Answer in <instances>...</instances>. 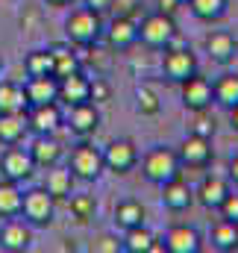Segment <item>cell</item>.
<instances>
[{"mask_svg": "<svg viewBox=\"0 0 238 253\" xmlns=\"http://www.w3.org/2000/svg\"><path fill=\"white\" fill-rule=\"evenodd\" d=\"M109 97H112L109 83H106L103 77H94V80H91V103H106Z\"/></svg>", "mask_w": 238, "mask_h": 253, "instance_id": "36", "label": "cell"}, {"mask_svg": "<svg viewBox=\"0 0 238 253\" xmlns=\"http://www.w3.org/2000/svg\"><path fill=\"white\" fill-rule=\"evenodd\" d=\"M177 3H188V0H177Z\"/></svg>", "mask_w": 238, "mask_h": 253, "instance_id": "45", "label": "cell"}, {"mask_svg": "<svg viewBox=\"0 0 238 253\" xmlns=\"http://www.w3.org/2000/svg\"><path fill=\"white\" fill-rule=\"evenodd\" d=\"M68 168H71V174H74L77 180L91 183V180H97V177L103 174V168H106L103 150H97L91 141H79V144H74V150H71V156H68Z\"/></svg>", "mask_w": 238, "mask_h": 253, "instance_id": "4", "label": "cell"}, {"mask_svg": "<svg viewBox=\"0 0 238 253\" xmlns=\"http://www.w3.org/2000/svg\"><path fill=\"white\" fill-rule=\"evenodd\" d=\"M33 171H36V162H33L30 150H24L18 144H9L3 150V156H0V174H3V180L24 183V180L33 177Z\"/></svg>", "mask_w": 238, "mask_h": 253, "instance_id": "9", "label": "cell"}, {"mask_svg": "<svg viewBox=\"0 0 238 253\" xmlns=\"http://www.w3.org/2000/svg\"><path fill=\"white\" fill-rule=\"evenodd\" d=\"M103 162H106V168L115 171V174H129V171L138 165V147H135L129 138H115V141L106 144Z\"/></svg>", "mask_w": 238, "mask_h": 253, "instance_id": "12", "label": "cell"}, {"mask_svg": "<svg viewBox=\"0 0 238 253\" xmlns=\"http://www.w3.org/2000/svg\"><path fill=\"white\" fill-rule=\"evenodd\" d=\"M50 53H53V74L56 77H68V74L79 71V56L71 50V44H53Z\"/></svg>", "mask_w": 238, "mask_h": 253, "instance_id": "31", "label": "cell"}, {"mask_svg": "<svg viewBox=\"0 0 238 253\" xmlns=\"http://www.w3.org/2000/svg\"><path fill=\"white\" fill-rule=\"evenodd\" d=\"M179 94H182V106L188 112H206L212 103H215V88H212V80L200 77V74H191L179 83Z\"/></svg>", "mask_w": 238, "mask_h": 253, "instance_id": "8", "label": "cell"}, {"mask_svg": "<svg viewBox=\"0 0 238 253\" xmlns=\"http://www.w3.org/2000/svg\"><path fill=\"white\" fill-rule=\"evenodd\" d=\"M138 3L141 0H112V9H118V15H129L132 18V12L138 9Z\"/></svg>", "mask_w": 238, "mask_h": 253, "instance_id": "39", "label": "cell"}, {"mask_svg": "<svg viewBox=\"0 0 238 253\" xmlns=\"http://www.w3.org/2000/svg\"><path fill=\"white\" fill-rule=\"evenodd\" d=\"M138 39L147 44V47H168L174 39H177V24H174V15H165V12H153L147 18H141L138 24Z\"/></svg>", "mask_w": 238, "mask_h": 253, "instance_id": "5", "label": "cell"}, {"mask_svg": "<svg viewBox=\"0 0 238 253\" xmlns=\"http://www.w3.org/2000/svg\"><path fill=\"white\" fill-rule=\"evenodd\" d=\"M188 9L197 21H221L230 9V0H188Z\"/></svg>", "mask_w": 238, "mask_h": 253, "instance_id": "29", "label": "cell"}, {"mask_svg": "<svg viewBox=\"0 0 238 253\" xmlns=\"http://www.w3.org/2000/svg\"><path fill=\"white\" fill-rule=\"evenodd\" d=\"M209 242L215 251H238V224L236 221H227V218H218L212 224V233H209Z\"/></svg>", "mask_w": 238, "mask_h": 253, "instance_id": "24", "label": "cell"}, {"mask_svg": "<svg viewBox=\"0 0 238 253\" xmlns=\"http://www.w3.org/2000/svg\"><path fill=\"white\" fill-rule=\"evenodd\" d=\"M62 126H65V112H62V103H39V106H30L27 109V129L33 135H56Z\"/></svg>", "mask_w": 238, "mask_h": 253, "instance_id": "7", "label": "cell"}, {"mask_svg": "<svg viewBox=\"0 0 238 253\" xmlns=\"http://www.w3.org/2000/svg\"><path fill=\"white\" fill-rule=\"evenodd\" d=\"M27 109H30V100H27L24 85L0 80V112L3 115H27Z\"/></svg>", "mask_w": 238, "mask_h": 253, "instance_id": "22", "label": "cell"}, {"mask_svg": "<svg viewBox=\"0 0 238 253\" xmlns=\"http://www.w3.org/2000/svg\"><path fill=\"white\" fill-rule=\"evenodd\" d=\"M91 100V77L82 71H74L68 77H59V103L62 106H77Z\"/></svg>", "mask_w": 238, "mask_h": 253, "instance_id": "14", "label": "cell"}, {"mask_svg": "<svg viewBox=\"0 0 238 253\" xmlns=\"http://www.w3.org/2000/svg\"><path fill=\"white\" fill-rule=\"evenodd\" d=\"M165 251L168 253H200L203 251L200 233L194 227H188V224H174L165 233Z\"/></svg>", "mask_w": 238, "mask_h": 253, "instance_id": "17", "label": "cell"}, {"mask_svg": "<svg viewBox=\"0 0 238 253\" xmlns=\"http://www.w3.org/2000/svg\"><path fill=\"white\" fill-rule=\"evenodd\" d=\"M68 200H71V215L77 218V224H88L97 215V200L91 194H74Z\"/></svg>", "mask_w": 238, "mask_h": 253, "instance_id": "33", "label": "cell"}, {"mask_svg": "<svg viewBox=\"0 0 238 253\" xmlns=\"http://www.w3.org/2000/svg\"><path fill=\"white\" fill-rule=\"evenodd\" d=\"M103 36H106L109 50H126V47H132L138 42V24L129 15H118L109 24V30H103Z\"/></svg>", "mask_w": 238, "mask_h": 253, "instance_id": "16", "label": "cell"}, {"mask_svg": "<svg viewBox=\"0 0 238 253\" xmlns=\"http://www.w3.org/2000/svg\"><path fill=\"white\" fill-rule=\"evenodd\" d=\"M21 218L27 224H33V227H50L53 218H56L53 194L44 186H36V189L24 191V197H21Z\"/></svg>", "mask_w": 238, "mask_h": 253, "instance_id": "3", "label": "cell"}, {"mask_svg": "<svg viewBox=\"0 0 238 253\" xmlns=\"http://www.w3.org/2000/svg\"><path fill=\"white\" fill-rule=\"evenodd\" d=\"M218 212H221V218L236 221V224H238V194H236V191H230V194L224 197V203L218 206Z\"/></svg>", "mask_w": 238, "mask_h": 253, "instance_id": "37", "label": "cell"}, {"mask_svg": "<svg viewBox=\"0 0 238 253\" xmlns=\"http://www.w3.org/2000/svg\"><path fill=\"white\" fill-rule=\"evenodd\" d=\"M212 88H215V103H221V106H236L238 103V71H224L215 83H212Z\"/></svg>", "mask_w": 238, "mask_h": 253, "instance_id": "26", "label": "cell"}, {"mask_svg": "<svg viewBox=\"0 0 238 253\" xmlns=\"http://www.w3.org/2000/svg\"><path fill=\"white\" fill-rule=\"evenodd\" d=\"M153 242H156V236L144 224L132 227V230H123V239H120V245H123L126 253H150L153 251Z\"/></svg>", "mask_w": 238, "mask_h": 253, "instance_id": "28", "label": "cell"}, {"mask_svg": "<svg viewBox=\"0 0 238 253\" xmlns=\"http://www.w3.org/2000/svg\"><path fill=\"white\" fill-rule=\"evenodd\" d=\"M33 245V224L21 221V215L15 218H3L0 224V251L6 253H24Z\"/></svg>", "mask_w": 238, "mask_h": 253, "instance_id": "10", "label": "cell"}, {"mask_svg": "<svg viewBox=\"0 0 238 253\" xmlns=\"http://www.w3.org/2000/svg\"><path fill=\"white\" fill-rule=\"evenodd\" d=\"M200 115V121H197V126L191 129V132H197V135H206V138H212L215 135V121H209L206 118V112H197Z\"/></svg>", "mask_w": 238, "mask_h": 253, "instance_id": "38", "label": "cell"}, {"mask_svg": "<svg viewBox=\"0 0 238 253\" xmlns=\"http://www.w3.org/2000/svg\"><path fill=\"white\" fill-rule=\"evenodd\" d=\"M24 91H27L30 106L53 103V100H59V77H53V74H47V77H30L24 83Z\"/></svg>", "mask_w": 238, "mask_h": 253, "instance_id": "19", "label": "cell"}, {"mask_svg": "<svg viewBox=\"0 0 238 253\" xmlns=\"http://www.w3.org/2000/svg\"><path fill=\"white\" fill-rule=\"evenodd\" d=\"M230 180H233V183L238 186V153L233 156V159H230Z\"/></svg>", "mask_w": 238, "mask_h": 253, "instance_id": "42", "label": "cell"}, {"mask_svg": "<svg viewBox=\"0 0 238 253\" xmlns=\"http://www.w3.org/2000/svg\"><path fill=\"white\" fill-rule=\"evenodd\" d=\"M74 183H77V177L71 174V168L65 165H53V168H47V177H44V189L53 194V200L59 203V200H68L71 194H74Z\"/></svg>", "mask_w": 238, "mask_h": 253, "instance_id": "23", "label": "cell"}, {"mask_svg": "<svg viewBox=\"0 0 238 253\" xmlns=\"http://www.w3.org/2000/svg\"><path fill=\"white\" fill-rule=\"evenodd\" d=\"M162 74L171 80V83H182L185 77L197 74V56L191 47L177 44V39L165 47V56H162Z\"/></svg>", "mask_w": 238, "mask_h": 253, "instance_id": "6", "label": "cell"}, {"mask_svg": "<svg viewBox=\"0 0 238 253\" xmlns=\"http://www.w3.org/2000/svg\"><path fill=\"white\" fill-rule=\"evenodd\" d=\"M120 251H123L120 239L118 236H109V233H103V236H97L91 242V253H120Z\"/></svg>", "mask_w": 238, "mask_h": 253, "instance_id": "35", "label": "cell"}, {"mask_svg": "<svg viewBox=\"0 0 238 253\" xmlns=\"http://www.w3.org/2000/svg\"><path fill=\"white\" fill-rule=\"evenodd\" d=\"M85 6H88V9H94V12H100V15H103V12H106V9H112V0H85Z\"/></svg>", "mask_w": 238, "mask_h": 253, "instance_id": "40", "label": "cell"}, {"mask_svg": "<svg viewBox=\"0 0 238 253\" xmlns=\"http://www.w3.org/2000/svg\"><path fill=\"white\" fill-rule=\"evenodd\" d=\"M159 189H162V203H165V209H171V212H182V209H188V206L194 203V189L182 180V174L174 177V180H168V183H162Z\"/></svg>", "mask_w": 238, "mask_h": 253, "instance_id": "20", "label": "cell"}, {"mask_svg": "<svg viewBox=\"0 0 238 253\" xmlns=\"http://www.w3.org/2000/svg\"><path fill=\"white\" fill-rule=\"evenodd\" d=\"M27 132V115H3L0 112V144H21Z\"/></svg>", "mask_w": 238, "mask_h": 253, "instance_id": "30", "label": "cell"}, {"mask_svg": "<svg viewBox=\"0 0 238 253\" xmlns=\"http://www.w3.org/2000/svg\"><path fill=\"white\" fill-rule=\"evenodd\" d=\"M141 174H144L147 183H153V186H162V183L174 180V177L182 174L179 153L174 147H165V144L150 147V150L144 153V159H141Z\"/></svg>", "mask_w": 238, "mask_h": 253, "instance_id": "2", "label": "cell"}, {"mask_svg": "<svg viewBox=\"0 0 238 253\" xmlns=\"http://www.w3.org/2000/svg\"><path fill=\"white\" fill-rule=\"evenodd\" d=\"M177 0H159V12H165V15H174L177 12Z\"/></svg>", "mask_w": 238, "mask_h": 253, "instance_id": "41", "label": "cell"}, {"mask_svg": "<svg viewBox=\"0 0 238 253\" xmlns=\"http://www.w3.org/2000/svg\"><path fill=\"white\" fill-rule=\"evenodd\" d=\"M206 53L212 56V62L230 65L238 53L236 36H233L230 30H215V33H209V36H206Z\"/></svg>", "mask_w": 238, "mask_h": 253, "instance_id": "18", "label": "cell"}, {"mask_svg": "<svg viewBox=\"0 0 238 253\" xmlns=\"http://www.w3.org/2000/svg\"><path fill=\"white\" fill-rule=\"evenodd\" d=\"M135 106H138V112L141 115H159V109H162V103H159V97H156V91L153 88H147V85H141L138 91H135Z\"/></svg>", "mask_w": 238, "mask_h": 253, "instance_id": "34", "label": "cell"}, {"mask_svg": "<svg viewBox=\"0 0 238 253\" xmlns=\"http://www.w3.org/2000/svg\"><path fill=\"white\" fill-rule=\"evenodd\" d=\"M47 3H50V6H71L74 0H47Z\"/></svg>", "mask_w": 238, "mask_h": 253, "instance_id": "44", "label": "cell"}, {"mask_svg": "<svg viewBox=\"0 0 238 253\" xmlns=\"http://www.w3.org/2000/svg\"><path fill=\"white\" fill-rule=\"evenodd\" d=\"M65 36H68L71 44H79V47L97 44L100 36H103V18H100V12H94L88 6L71 9V15L65 18Z\"/></svg>", "mask_w": 238, "mask_h": 253, "instance_id": "1", "label": "cell"}, {"mask_svg": "<svg viewBox=\"0 0 238 253\" xmlns=\"http://www.w3.org/2000/svg\"><path fill=\"white\" fill-rule=\"evenodd\" d=\"M230 126L238 132V103L236 106H230Z\"/></svg>", "mask_w": 238, "mask_h": 253, "instance_id": "43", "label": "cell"}, {"mask_svg": "<svg viewBox=\"0 0 238 253\" xmlns=\"http://www.w3.org/2000/svg\"><path fill=\"white\" fill-rule=\"evenodd\" d=\"M24 71H27V77H47V74H53V53H50V47H47V50H33V53H27ZM53 77H56V74H53Z\"/></svg>", "mask_w": 238, "mask_h": 253, "instance_id": "32", "label": "cell"}, {"mask_svg": "<svg viewBox=\"0 0 238 253\" xmlns=\"http://www.w3.org/2000/svg\"><path fill=\"white\" fill-rule=\"evenodd\" d=\"M227 194H230V183L224 177H218V174H209L194 189V200H200V206H206V209H218Z\"/></svg>", "mask_w": 238, "mask_h": 253, "instance_id": "21", "label": "cell"}, {"mask_svg": "<svg viewBox=\"0 0 238 253\" xmlns=\"http://www.w3.org/2000/svg\"><path fill=\"white\" fill-rule=\"evenodd\" d=\"M21 197H24V191L18 189V183L0 180V221L21 215Z\"/></svg>", "mask_w": 238, "mask_h": 253, "instance_id": "27", "label": "cell"}, {"mask_svg": "<svg viewBox=\"0 0 238 253\" xmlns=\"http://www.w3.org/2000/svg\"><path fill=\"white\" fill-rule=\"evenodd\" d=\"M144 218H147V212H144L141 200H135V197H126V200H120L118 206H115V224H118L120 230L141 227Z\"/></svg>", "mask_w": 238, "mask_h": 253, "instance_id": "25", "label": "cell"}, {"mask_svg": "<svg viewBox=\"0 0 238 253\" xmlns=\"http://www.w3.org/2000/svg\"><path fill=\"white\" fill-rule=\"evenodd\" d=\"M177 153H179L182 168H206V165L212 162V156H215V150H212V138L197 135V132L185 135V141L177 147Z\"/></svg>", "mask_w": 238, "mask_h": 253, "instance_id": "11", "label": "cell"}, {"mask_svg": "<svg viewBox=\"0 0 238 253\" xmlns=\"http://www.w3.org/2000/svg\"><path fill=\"white\" fill-rule=\"evenodd\" d=\"M30 156H33V162H36V168H53V165H59L62 159V144L56 135H33V141H30Z\"/></svg>", "mask_w": 238, "mask_h": 253, "instance_id": "15", "label": "cell"}, {"mask_svg": "<svg viewBox=\"0 0 238 253\" xmlns=\"http://www.w3.org/2000/svg\"><path fill=\"white\" fill-rule=\"evenodd\" d=\"M65 126L82 138H88L91 132H97L100 126V112H97V103L85 100V103H77V106H68V115H65Z\"/></svg>", "mask_w": 238, "mask_h": 253, "instance_id": "13", "label": "cell"}]
</instances>
